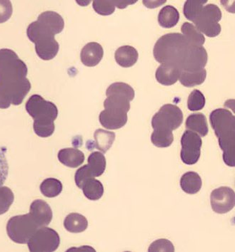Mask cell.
I'll list each match as a JSON object with an SVG mask.
<instances>
[{"mask_svg": "<svg viewBox=\"0 0 235 252\" xmlns=\"http://www.w3.org/2000/svg\"><path fill=\"white\" fill-rule=\"evenodd\" d=\"M91 178H94V177L87 165L82 166L80 168L78 169L75 175V183L80 189L85 184L86 182Z\"/></svg>", "mask_w": 235, "mask_h": 252, "instance_id": "cell-37", "label": "cell"}, {"mask_svg": "<svg viewBox=\"0 0 235 252\" xmlns=\"http://www.w3.org/2000/svg\"><path fill=\"white\" fill-rule=\"evenodd\" d=\"M28 68L12 49H0V81L27 78Z\"/></svg>", "mask_w": 235, "mask_h": 252, "instance_id": "cell-4", "label": "cell"}, {"mask_svg": "<svg viewBox=\"0 0 235 252\" xmlns=\"http://www.w3.org/2000/svg\"><path fill=\"white\" fill-rule=\"evenodd\" d=\"M115 136L116 135L113 132L108 131L103 129H97L94 133L96 148L102 153H106L113 146Z\"/></svg>", "mask_w": 235, "mask_h": 252, "instance_id": "cell-24", "label": "cell"}, {"mask_svg": "<svg viewBox=\"0 0 235 252\" xmlns=\"http://www.w3.org/2000/svg\"><path fill=\"white\" fill-rule=\"evenodd\" d=\"M39 226L30 213L10 218L7 224L8 237L17 244H27Z\"/></svg>", "mask_w": 235, "mask_h": 252, "instance_id": "cell-5", "label": "cell"}, {"mask_svg": "<svg viewBox=\"0 0 235 252\" xmlns=\"http://www.w3.org/2000/svg\"><path fill=\"white\" fill-rule=\"evenodd\" d=\"M182 150L180 157L186 165H195L201 155L202 140L198 134L191 130H185L181 138Z\"/></svg>", "mask_w": 235, "mask_h": 252, "instance_id": "cell-10", "label": "cell"}, {"mask_svg": "<svg viewBox=\"0 0 235 252\" xmlns=\"http://www.w3.org/2000/svg\"><path fill=\"white\" fill-rule=\"evenodd\" d=\"M151 141L158 148H167L173 143V133L171 130L154 129L151 135Z\"/></svg>", "mask_w": 235, "mask_h": 252, "instance_id": "cell-30", "label": "cell"}, {"mask_svg": "<svg viewBox=\"0 0 235 252\" xmlns=\"http://www.w3.org/2000/svg\"><path fill=\"white\" fill-rule=\"evenodd\" d=\"M180 186L182 190L187 194H195L200 190L202 181L199 174L193 171L188 172L182 175Z\"/></svg>", "mask_w": 235, "mask_h": 252, "instance_id": "cell-21", "label": "cell"}, {"mask_svg": "<svg viewBox=\"0 0 235 252\" xmlns=\"http://www.w3.org/2000/svg\"><path fill=\"white\" fill-rule=\"evenodd\" d=\"M115 7L119 8V9H124L129 4H133L137 2V1H113Z\"/></svg>", "mask_w": 235, "mask_h": 252, "instance_id": "cell-43", "label": "cell"}, {"mask_svg": "<svg viewBox=\"0 0 235 252\" xmlns=\"http://www.w3.org/2000/svg\"><path fill=\"white\" fill-rule=\"evenodd\" d=\"M92 6L97 14L103 16L111 15L116 7L113 1H94Z\"/></svg>", "mask_w": 235, "mask_h": 252, "instance_id": "cell-36", "label": "cell"}, {"mask_svg": "<svg viewBox=\"0 0 235 252\" xmlns=\"http://www.w3.org/2000/svg\"><path fill=\"white\" fill-rule=\"evenodd\" d=\"M39 188L41 194L44 197L52 198L60 195L63 189V186L60 180L54 178H47L41 183Z\"/></svg>", "mask_w": 235, "mask_h": 252, "instance_id": "cell-29", "label": "cell"}, {"mask_svg": "<svg viewBox=\"0 0 235 252\" xmlns=\"http://www.w3.org/2000/svg\"><path fill=\"white\" fill-rule=\"evenodd\" d=\"M165 0H162V1H143V4H145L148 8H150V9H154V8H157L159 7V6L162 5L164 3H166Z\"/></svg>", "mask_w": 235, "mask_h": 252, "instance_id": "cell-42", "label": "cell"}, {"mask_svg": "<svg viewBox=\"0 0 235 252\" xmlns=\"http://www.w3.org/2000/svg\"><path fill=\"white\" fill-rule=\"evenodd\" d=\"M183 122V113L178 106L173 104H166L161 106L152 119L153 129L175 130Z\"/></svg>", "mask_w": 235, "mask_h": 252, "instance_id": "cell-9", "label": "cell"}, {"mask_svg": "<svg viewBox=\"0 0 235 252\" xmlns=\"http://www.w3.org/2000/svg\"><path fill=\"white\" fill-rule=\"evenodd\" d=\"M13 7L10 1H0V24L7 22L12 17Z\"/></svg>", "mask_w": 235, "mask_h": 252, "instance_id": "cell-39", "label": "cell"}, {"mask_svg": "<svg viewBox=\"0 0 235 252\" xmlns=\"http://www.w3.org/2000/svg\"><path fill=\"white\" fill-rule=\"evenodd\" d=\"M107 96L111 95H120L128 98L129 101L134 99V90L129 84L122 82H117L111 84L106 91Z\"/></svg>", "mask_w": 235, "mask_h": 252, "instance_id": "cell-31", "label": "cell"}, {"mask_svg": "<svg viewBox=\"0 0 235 252\" xmlns=\"http://www.w3.org/2000/svg\"><path fill=\"white\" fill-rule=\"evenodd\" d=\"M14 200V193L8 187H0V215L8 212Z\"/></svg>", "mask_w": 235, "mask_h": 252, "instance_id": "cell-34", "label": "cell"}, {"mask_svg": "<svg viewBox=\"0 0 235 252\" xmlns=\"http://www.w3.org/2000/svg\"><path fill=\"white\" fill-rule=\"evenodd\" d=\"M25 108L34 119V124L54 123L58 116V109L55 104L44 100L38 94L33 95L29 98Z\"/></svg>", "mask_w": 235, "mask_h": 252, "instance_id": "cell-6", "label": "cell"}, {"mask_svg": "<svg viewBox=\"0 0 235 252\" xmlns=\"http://www.w3.org/2000/svg\"><path fill=\"white\" fill-rule=\"evenodd\" d=\"M27 35L35 44L36 53L41 60H51L57 56L60 49L59 43L54 39V35L42 28L38 21L29 25Z\"/></svg>", "mask_w": 235, "mask_h": 252, "instance_id": "cell-3", "label": "cell"}, {"mask_svg": "<svg viewBox=\"0 0 235 252\" xmlns=\"http://www.w3.org/2000/svg\"><path fill=\"white\" fill-rule=\"evenodd\" d=\"M128 98L120 95H109L107 99L104 102V106L107 108H113V109L121 110V111L128 112L130 109V103Z\"/></svg>", "mask_w": 235, "mask_h": 252, "instance_id": "cell-32", "label": "cell"}, {"mask_svg": "<svg viewBox=\"0 0 235 252\" xmlns=\"http://www.w3.org/2000/svg\"><path fill=\"white\" fill-rule=\"evenodd\" d=\"M9 174V164L4 151L0 150V187L5 183Z\"/></svg>", "mask_w": 235, "mask_h": 252, "instance_id": "cell-40", "label": "cell"}, {"mask_svg": "<svg viewBox=\"0 0 235 252\" xmlns=\"http://www.w3.org/2000/svg\"><path fill=\"white\" fill-rule=\"evenodd\" d=\"M148 251L153 252H175L173 244L166 239H157L150 245Z\"/></svg>", "mask_w": 235, "mask_h": 252, "instance_id": "cell-38", "label": "cell"}, {"mask_svg": "<svg viewBox=\"0 0 235 252\" xmlns=\"http://www.w3.org/2000/svg\"><path fill=\"white\" fill-rule=\"evenodd\" d=\"M88 164L89 170L92 172L94 178L100 177L105 173L106 169V158L103 153L93 152L89 155L88 158Z\"/></svg>", "mask_w": 235, "mask_h": 252, "instance_id": "cell-28", "label": "cell"}, {"mask_svg": "<svg viewBox=\"0 0 235 252\" xmlns=\"http://www.w3.org/2000/svg\"><path fill=\"white\" fill-rule=\"evenodd\" d=\"M206 77L207 71L203 68L196 71H182L179 80L184 87L192 88L202 84Z\"/></svg>", "mask_w": 235, "mask_h": 252, "instance_id": "cell-25", "label": "cell"}, {"mask_svg": "<svg viewBox=\"0 0 235 252\" xmlns=\"http://www.w3.org/2000/svg\"><path fill=\"white\" fill-rule=\"evenodd\" d=\"M84 196L89 200L96 201L100 199L103 196L104 186L99 180L91 178L86 182L82 187Z\"/></svg>", "mask_w": 235, "mask_h": 252, "instance_id": "cell-27", "label": "cell"}, {"mask_svg": "<svg viewBox=\"0 0 235 252\" xmlns=\"http://www.w3.org/2000/svg\"><path fill=\"white\" fill-rule=\"evenodd\" d=\"M127 113L121 110L107 108L100 113L99 120L101 125L108 130H117L126 125Z\"/></svg>", "mask_w": 235, "mask_h": 252, "instance_id": "cell-13", "label": "cell"}, {"mask_svg": "<svg viewBox=\"0 0 235 252\" xmlns=\"http://www.w3.org/2000/svg\"><path fill=\"white\" fill-rule=\"evenodd\" d=\"M64 226L69 232L81 233L87 229L88 221L87 218L80 214L71 213L65 218Z\"/></svg>", "mask_w": 235, "mask_h": 252, "instance_id": "cell-23", "label": "cell"}, {"mask_svg": "<svg viewBox=\"0 0 235 252\" xmlns=\"http://www.w3.org/2000/svg\"><path fill=\"white\" fill-rule=\"evenodd\" d=\"M38 22L42 28L54 36L62 32L65 28V22L62 16L52 11H47L39 14Z\"/></svg>", "mask_w": 235, "mask_h": 252, "instance_id": "cell-15", "label": "cell"}, {"mask_svg": "<svg viewBox=\"0 0 235 252\" xmlns=\"http://www.w3.org/2000/svg\"><path fill=\"white\" fill-rule=\"evenodd\" d=\"M207 2V0L203 1H185L183 7V13L185 17L191 22H194L199 14L200 13L201 9L204 7V4Z\"/></svg>", "mask_w": 235, "mask_h": 252, "instance_id": "cell-33", "label": "cell"}, {"mask_svg": "<svg viewBox=\"0 0 235 252\" xmlns=\"http://www.w3.org/2000/svg\"><path fill=\"white\" fill-rule=\"evenodd\" d=\"M153 55L159 63L175 65L184 71L203 69L208 60L204 47L192 45L180 33H169L161 36L155 44Z\"/></svg>", "mask_w": 235, "mask_h": 252, "instance_id": "cell-1", "label": "cell"}, {"mask_svg": "<svg viewBox=\"0 0 235 252\" xmlns=\"http://www.w3.org/2000/svg\"><path fill=\"white\" fill-rule=\"evenodd\" d=\"M182 71L178 67L169 63H161L155 73L157 81L164 86H172L179 79Z\"/></svg>", "mask_w": 235, "mask_h": 252, "instance_id": "cell-17", "label": "cell"}, {"mask_svg": "<svg viewBox=\"0 0 235 252\" xmlns=\"http://www.w3.org/2000/svg\"><path fill=\"white\" fill-rule=\"evenodd\" d=\"M205 97L200 91L197 89H195L189 95L188 108L190 111H200L205 106Z\"/></svg>", "mask_w": 235, "mask_h": 252, "instance_id": "cell-35", "label": "cell"}, {"mask_svg": "<svg viewBox=\"0 0 235 252\" xmlns=\"http://www.w3.org/2000/svg\"><path fill=\"white\" fill-rule=\"evenodd\" d=\"M58 159L64 165L75 168L84 162V155L77 148H64L59 151Z\"/></svg>", "mask_w": 235, "mask_h": 252, "instance_id": "cell-18", "label": "cell"}, {"mask_svg": "<svg viewBox=\"0 0 235 252\" xmlns=\"http://www.w3.org/2000/svg\"><path fill=\"white\" fill-rule=\"evenodd\" d=\"M180 17V13L175 7L167 5L159 11L158 22L164 28H172L178 23Z\"/></svg>", "mask_w": 235, "mask_h": 252, "instance_id": "cell-22", "label": "cell"}, {"mask_svg": "<svg viewBox=\"0 0 235 252\" xmlns=\"http://www.w3.org/2000/svg\"><path fill=\"white\" fill-rule=\"evenodd\" d=\"M30 215L39 227L49 225L53 218L50 206L42 199L33 201L30 205Z\"/></svg>", "mask_w": 235, "mask_h": 252, "instance_id": "cell-14", "label": "cell"}, {"mask_svg": "<svg viewBox=\"0 0 235 252\" xmlns=\"http://www.w3.org/2000/svg\"><path fill=\"white\" fill-rule=\"evenodd\" d=\"M31 83L27 78L15 81H0V89L10 100L11 104L19 106L30 91Z\"/></svg>", "mask_w": 235, "mask_h": 252, "instance_id": "cell-11", "label": "cell"}, {"mask_svg": "<svg viewBox=\"0 0 235 252\" xmlns=\"http://www.w3.org/2000/svg\"><path fill=\"white\" fill-rule=\"evenodd\" d=\"M139 54L137 49L131 46H122L115 52V58L117 63L124 68L134 66L138 60Z\"/></svg>", "mask_w": 235, "mask_h": 252, "instance_id": "cell-19", "label": "cell"}, {"mask_svg": "<svg viewBox=\"0 0 235 252\" xmlns=\"http://www.w3.org/2000/svg\"><path fill=\"white\" fill-rule=\"evenodd\" d=\"M60 245L58 233L47 226H41L27 242L29 250L35 252L56 251Z\"/></svg>", "mask_w": 235, "mask_h": 252, "instance_id": "cell-8", "label": "cell"}, {"mask_svg": "<svg viewBox=\"0 0 235 252\" xmlns=\"http://www.w3.org/2000/svg\"><path fill=\"white\" fill-rule=\"evenodd\" d=\"M211 126L223 151V160L230 167L235 166V117L228 109L218 108L209 116Z\"/></svg>", "mask_w": 235, "mask_h": 252, "instance_id": "cell-2", "label": "cell"}, {"mask_svg": "<svg viewBox=\"0 0 235 252\" xmlns=\"http://www.w3.org/2000/svg\"><path fill=\"white\" fill-rule=\"evenodd\" d=\"M222 19L220 8L214 4H209L203 7L200 13L194 22L198 31L208 37H215L221 32V25L219 22Z\"/></svg>", "mask_w": 235, "mask_h": 252, "instance_id": "cell-7", "label": "cell"}, {"mask_svg": "<svg viewBox=\"0 0 235 252\" xmlns=\"http://www.w3.org/2000/svg\"><path fill=\"white\" fill-rule=\"evenodd\" d=\"M210 203L212 210L217 214H226L235 207V194L229 187H220L211 193Z\"/></svg>", "mask_w": 235, "mask_h": 252, "instance_id": "cell-12", "label": "cell"}, {"mask_svg": "<svg viewBox=\"0 0 235 252\" xmlns=\"http://www.w3.org/2000/svg\"><path fill=\"white\" fill-rule=\"evenodd\" d=\"M186 128L197 133L199 136L204 137L208 134L209 127L207 119L203 113H193L190 115L185 123Z\"/></svg>", "mask_w": 235, "mask_h": 252, "instance_id": "cell-20", "label": "cell"}, {"mask_svg": "<svg viewBox=\"0 0 235 252\" xmlns=\"http://www.w3.org/2000/svg\"><path fill=\"white\" fill-rule=\"evenodd\" d=\"M182 35L186 38L190 44L195 47H202L205 42L204 35L198 31L197 29L189 22H185L182 25Z\"/></svg>", "mask_w": 235, "mask_h": 252, "instance_id": "cell-26", "label": "cell"}, {"mask_svg": "<svg viewBox=\"0 0 235 252\" xmlns=\"http://www.w3.org/2000/svg\"><path fill=\"white\" fill-rule=\"evenodd\" d=\"M103 48L97 42H89L82 48L80 58L83 64L93 67L100 63L103 58Z\"/></svg>", "mask_w": 235, "mask_h": 252, "instance_id": "cell-16", "label": "cell"}, {"mask_svg": "<svg viewBox=\"0 0 235 252\" xmlns=\"http://www.w3.org/2000/svg\"><path fill=\"white\" fill-rule=\"evenodd\" d=\"M11 102L7 98L6 94L0 89V108L1 109H7L10 106Z\"/></svg>", "mask_w": 235, "mask_h": 252, "instance_id": "cell-41", "label": "cell"}]
</instances>
